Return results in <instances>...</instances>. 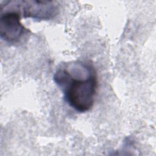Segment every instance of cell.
I'll return each mask as SVG.
<instances>
[{
	"instance_id": "obj_3",
	"label": "cell",
	"mask_w": 156,
	"mask_h": 156,
	"mask_svg": "<svg viewBox=\"0 0 156 156\" xmlns=\"http://www.w3.org/2000/svg\"><path fill=\"white\" fill-rule=\"evenodd\" d=\"M30 33L20 21V13L16 10L1 13L0 18L1 38L10 44L20 43Z\"/></svg>"
},
{
	"instance_id": "obj_1",
	"label": "cell",
	"mask_w": 156,
	"mask_h": 156,
	"mask_svg": "<svg viewBox=\"0 0 156 156\" xmlns=\"http://www.w3.org/2000/svg\"><path fill=\"white\" fill-rule=\"evenodd\" d=\"M53 79L61 89L66 103L76 111L85 113L93 106L98 88L96 69L88 62L61 63Z\"/></svg>"
},
{
	"instance_id": "obj_2",
	"label": "cell",
	"mask_w": 156,
	"mask_h": 156,
	"mask_svg": "<svg viewBox=\"0 0 156 156\" xmlns=\"http://www.w3.org/2000/svg\"><path fill=\"white\" fill-rule=\"evenodd\" d=\"M14 7L18 9L24 18L35 20L53 19L58 12V6L55 2L50 1H9Z\"/></svg>"
}]
</instances>
